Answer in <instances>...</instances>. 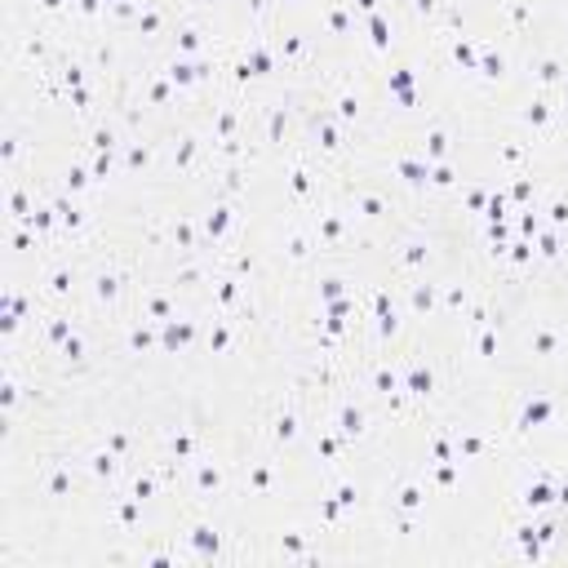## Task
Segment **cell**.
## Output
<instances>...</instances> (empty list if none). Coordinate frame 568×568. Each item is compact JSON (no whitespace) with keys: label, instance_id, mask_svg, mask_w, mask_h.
<instances>
[{"label":"cell","instance_id":"obj_1","mask_svg":"<svg viewBox=\"0 0 568 568\" xmlns=\"http://www.w3.org/2000/svg\"><path fill=\"white\" fill-rule=\"evenodd\" d=\"M550 532H559V541H564V550H568V488H564V497H559V510H555Z\"/></svg>","mask_w":568,"mask_h":568}]
</instances>
